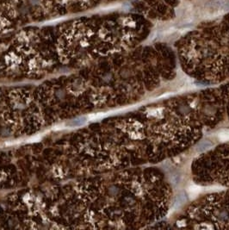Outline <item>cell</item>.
Instances as JSON below:
<instances>
[{"label":"cell","mask_w":229,"mask_h":230,"mask_svg":"<svg viewBox=\"0 0 229 230\" xmlns=\"http://www.w3.org/2000/svg\"><path fill=\"white\" fill-rule=\"evenodd\" d=\"M212 147L213 143L210 141L203 140V141H199V142L196 144L195 150H196V152L197 153H204V152L208 151L209 149H210Z\"/></svg>","instance_id":"1"},{"label":"cell","mask_w":229,"mask_h":230,"mask_svg":"<svg viewBox=\"0 0 229 230\" xmlns=\"http://www.w3.org/2000/svg\"><path fill=\"white\" fill-rule=\"evenodd\" d=\"M186 200H187L186 195H185L184 193H180V194H178L177 197H175V200H174V203H173L172 208H173L174 210L179 209L183 204H184V203L186 202Z\"/></svg>","instance_id":"2"},{"label":"cell","mask_w":229,"mask_h":230,"mask_svg":"<svg viewBox=\"0 0 229 230\" xmlns=\"http://www.w3.org/2000/svg\"><path fill=\"white\" fill-rule=\"evenodd\" d=\"M217 137L221 141H229V129H223L217 134Z\"/></svg>","instance_id":"3"},{"label":"cell","mask_w":229,"mask_h":230,"mask_svg":"<svg viewBox=\"0 0 229 230\" xmlns=\"http://www.w3.org/2000/svg\"><path fill=\"white\" fill-rule=\"evenodd\" d=\"M200 191H201V188L197 185H190L189 187V194L191 197L196 196L197 194L200 193Z\"/></svg>","instance_id":"4"}]
</instances>
